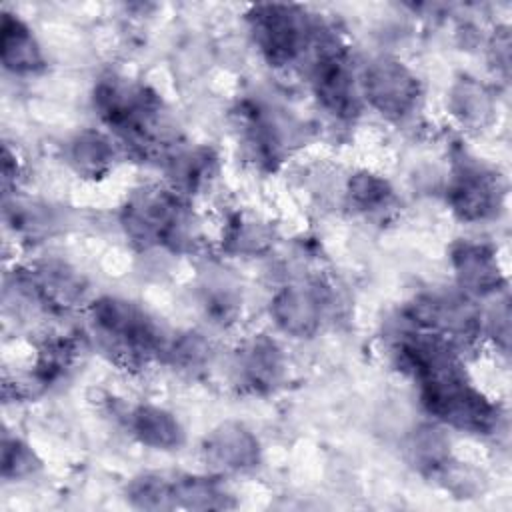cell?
<instances>
[{
  "instance_id": "cell-1",
  "label": "cell",
  "mask_w": 512,
  "mask_h": 512,
  "mask_svg": "<svg viewBox=\"0 0 512 512\" xmlns=\"http://www.w3.org/2000/svg\"><path fill=\"white\" fill-rule=\"evenodd\" d=\"M94 108L120 140L140 154H154L168 146L162 100L148 86L108 76L94 88Z\"/></svg>"
},
{
  "instance_id": "cell-2",
  "label": "cell",
  "mask_w": 512,
  "mask_h": 512,
  "mask_svg": "<svg viewBox=\"0 0 512 512\" xmlns=\"http://www.w3.org/2000/svg\"><path fill=\"white\" fill-rule=\"evenodd\" d=\"M126 236L140 248L186 250L196 238V218L182 194L172 188H144L132 194L120 216Z\"/></svg>"
},
{
  "instance_id": "cell-3",
  "label": "cell",
  "mask_w": 512,
  "mask_h": 512,
  "mask_svg": "<svg viewBox=\"0 0 512 512\" xmlns=\"http://www.w3.org/2000/svg\"><path fill=\"white\" fill-rule=\"evenodd\" d=\"M88 320L102 348L128 366L144 364L166 350L160 326L132 300L100 296L88 304Z\"/></svg>"
},
{
  "instance_id": "cell-4",
  "label": "cell",
  "mask_w": 512,
  "mask_h": 512,
  "mask_svg": "<svg viewBox=\"0 0 512 512\" xmlns=\"http://www.w3.org/2000/svg\"><path fill=\"white\" fill-rule=\"evenodd\" d=\"M332 30H320L312 42L310 84L324 112L338 120H352L362 108L360 80L348 58V50Z\"/></svg>"
},
{
  "instance_id": "cell-5",
  "label": "cell",
  "mask_w": 512,
  "mask_h": 512,
  "mask_svg": "<svg viewBox=\"0 0 512 512\" xmlns=\"http://www.w3.org/2000/svg\"><path fill=\"white\" fill-rule=\"evenodd\" d=\"M248 24L256 48L272 66L296 62L312 46L318 32L306 10L294 4L252 6Z\"/></svg>"
},
{
  "instance_id": "cell-6",
  "label": "cell",
  "mask_w": 512,
  "mask_h": 512,
  "mask_svg": "<svg viewBox=\"0 0 512 512\" xmlns=\"http://www.w3.org/2000/svg\"><path fill=\"white\" fill-rule=\"evenodd\" d=\"M362 100L388 120L408 118L422 96V86L414 70L398 58L378 56L360 74Z\"/></svg>"
},
{
  "instance_id": "cell-7",
  "label": "cell",
  "mask_w": 512,
  "mask_h": 512,
  "mask_svg": "<svg viewBox=\"0 0 512 512\" xmlns=\"http://www.w3.org/2000/svg\"><path fill=\"white\" fill-rule=\"evenodd\" d=\"M446 204L462 222L476 224L492 220L504 204V184L500 176L480 160L460 158L448 178Z\"/></svg>"
},
{
  "instance_id": "cell-8",
  "label": "cell",
  "mask_w": 512,
  "mask_h": 512,
  "mask_svg": "<svg viewBox=\"0 0 512 512\" xmlns=\"http://www.w3.org/2000/svg\"><path fill=\"white\" fill-rule=\"evenodd\" d=\"M410 328L440 336L452 344L482 332V318L470 296L462 292H430L414 298L406 312Z\"/></svg>"
},
{
  "instance_id": "cell-9",
  "label": "cell",
  "mask_w": 512,
  "mask_h": 512,
  "mask_svg": "<svg viewBox=\"0 0 512 512\" xmlns=\"http://www.w3.org/2000/svg\"><path fill=\"white\" fill-rule=\"evenodd\" d=\"M330 308V292L322 282H294L270 300V316L280 332L292 338L314 336Z\"/></svg>"
},
{
  "instance_id": "cell-10",
  "label": "cell",
  "mask_w": 512,
  "mask_h": 512,
  "mask_svg": "<svg viewBox=\"0 0 512 512\" xmlns=\"http://www.w3.org/2000/svg\"><path fill=\"white\" fill-rule=\"evenodd\" d=\"M202 458L216 474H244L260 462V442L240 422H222L202 442Z\"/></svg>"
},
{
  "instance_id": "cell-11",
  "label": "cell",
  "mask_w": 512,
  "mask_h": 512,
  "mask_svg": "<svg viewBox=\"0 0 512 512\" xmlns=\"http://www.w3.org/2000/svg\"><path fill=\"white\" fill-rule=\"evenodd\" d=\"M232 368L236 382L242 388L254 394H264L282 382L286 372V358L274 338L266 334H254L236 350Z\"/></svg>"
},
{
  "instance_id": "cell-12",
  "label": "cell",
  "mask_w": 512,
  "mask_h": 512,
  "mask_svg": "<svg viewBox=\"0 0 512 512\" xmlns=\"http://www.w3.org/2000/svg\"><path fill=\"white\" fill-rule=\"evenodd\" d=\"M450 266L458 290L466 296H492L504 286V274L496 252L482 242L462 240L450 248Z\"/></svg>"
},
{
  "instance_id": "cell-13",
  "label": "cell",
  "mask_w": 512,
  "mask_h": 512,
  "mask_svg": "<svg viewBox=\"0 0 512 512\" xmlns=\"http://www.w3.org/2000/svg\"><path fill=\"white\" fill-rule=\"evenodd\" d=\"M0 60L4 70L14 76H34L46 66L34 30L8 10L2 12L0 20Z\"/></svg>"
},
{
  "instance_id": "cell-14",
  "label": "cell",
  "mask_w": 512,
  "mask_h": 512,
  "mask_svg": "<svg viewBox=\"0 0 512 512\" xmlns=\"http://www.w3.org/2000/svg\"><path fill=\"white\" fill-rule=\"evenodd\" d=\"M126 426L142 446L158 452L180 450L186 440L180 420L170 410L156 404H138L130 408Z\"/></svg>"
},
{
  "instance_id": "cell-15",
  "label": "cell",
  "mask_w": 512,
  "mask_h": 512,
  "mask_svg": "<svg viewBox=\"0 0 512 512\" xmlns=\"http://www.w3.org/2000/svg\"><path fill=\"white\" fill-rule=\"evenodd\" d=\"M68 162L86 180H100L114 168L116 146L100 130L84 128L68 142Z\"/></svg>"
},
{
  "instance_id": "cell-16",
  "label": "cell",
  "mask_w": 512,
  "mask_h": 512,
  "mask_svg": "<svg viewBox=\"0 0 512 512\" xmlns=\"http://www.w3.org/2000/svg\"><path fill=\"white\" fill-rule=\"evenodd\" d=\"M218 170V156L208 146L180 150L168 160L170 188L178 194L192 196L210 186Z\"/></svg>"
},
{
  "instance_id": "cell-17",
  "label": "cell",
  "mask_w": 512,
  "mask_h": 512,
  "mask_svg": "<svg viewBox=\"0 0 512 512\" xmlns=\"http://www.w3.org/2000/svg\"><path fill=\"white\" fill-rule=\"evenodd\" d=\"M174 502L176 508L190 510H224L234 506L230 492L216 474L174 476Z\"/></svg>"
},
{
  "instance_id": "cell-18",
  "label": "cell",
  "mask_w": 512,
  "mask_h": 512,
  "mask_svg": "<svg viewBox=\"0 0 512 512\" xmlns=\"http://www.w3.org/2000/svg\"><path fill=\"white\" fill-rule=\"evenodd\" d=\"M240 128L246 148L252 158L262 164H274L280 158L282 136L278 124L258 106H248L240 112Z\"/></svg>"
},
{
  "instance_id": "cell-19",
  "label": "cell",
  "mask_w": 512,
  "mask_h": 512,
  "mask_svg": "<svg viewBox=\"0 0 512 512\" xmlns=\"http://www.w3.org/2000/svg\"><path fill=\"white\" fill-rule=\"evenodd\" d=\"M346 202L364 216H378L392 206L394 190L384 176L358 170L346 182Z\"/></svg>"
},
{
  "instance_id": "cell-20",
  "label": "cell",
  "mask_w": 512,
  "mask_h": 512,
  "mask_svg": "<svg viewBox=\"0 0 512 512\" xmlns=\"http://www.w3.org/2000/svg\"><path fill=\"white\" fill-rule=\"evenodd\" d=\"M450 110L464 124L480 128L490 122L494 112L492 94L474 78H462L450 92Z\"/></svg>"
},
{
  "instance_id": "cell-21",
  "label": "cell",
  "mask_w": 512,
  "mask_h": 512,
  "mask_svg": "<svg viewBox=\"0 0 512 512\" xmlns=\"http://www.w3.org/2000/svg\"><path fill=\"white\" fill-rule=\"evenodd\" d=\"M448 448H450L448 440L438 428H432V426L418 428L408 442L410 462L422 474L436 478L452 462V454Z\"/></svg>"
},
{
  "instance_id": "cell-22",
  "label": "cell",
  "mask_w": 512,
  "mask_h": 512,
  "mask_svg": "<svg viewBox=\"0 0 512 512\" xmlns=\"http://www.w3.org/2000/svg\"><path fill=\"white\" fill-rule=\"evenodd\" d=\"M126 498L140 510H170L174 502V478L158 472H144L132 478L126 486Z\"/></svg>"
},
{
  "instance_id": "cell-23",
  "label": "cell",
  "mask_w": 512,
  "mask_h": 512,
  "mask_svg": "<svg viewBox=\"0 0 512 512\" xmlns=\"http://www.w3.org/2000/svg\"><path fill=\"white\" fill-rule=\"evenodd\" d=\"M0 466H2V478L16 482V480H26L34 476L42 468V460L38 458V454L28 442H24L18 436L4 434Z\"/></svg>"
},
{
  "instance_id": "cell-24",
  "label": "cell",
  "mask_w": 512,
  "mask_h": 512,
  "mask_svg": "<svg viewBox=\"0 0 512 512\" xmlns=\"http://www.w3.org/2000/svg\"><path fill=\"white\" fill-rule=\"evenodd\" d=\"M224 240L228 250L236 254H260L270 246L272 234L264 224L240 214L230 220Z\"/></svg>"
},
{
  "instance_id": "cell-25",
  "label": "cell",
  "mask_w": 512,
  "mask_h": 512,
  "mask_svg": "<svg viewBox=\"0 0 512 512\" xmlns=\"http://www.w3.org/2000/svg\"><path fill=\"white\" fill-rule=\"evenodd\" d=\"M164 354L172 364L184 370H198L210 360V342L196 332L178 336L174 342L166 344Z\"/></svg>"
},
{
  "instance_id": "cell-26",
  "label": "cell",
  "mask_w": 512,
  "mask_h": 512,
  "mask_svg": "<svg viewBox=\"0 0 512 512\" xmlns=\"http://www.w3.org/2000/svg\"><path fill=\"white\" fill-rule=\"evenodd\" d=\"M2 190H4V198L10 196L12 188L16 186V180H18V172H20V166H18V158L14 152H10L8 146H4V154H2Z\"/></svg>"
}]
</instances>
